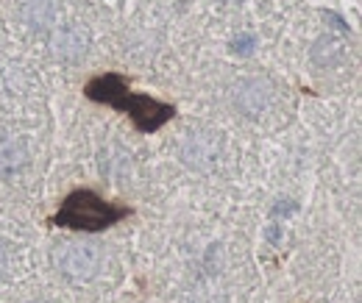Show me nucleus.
<instances>
[{"instance_id":"1a4fd4ad","label":"nucleus","mask_w":362,"mask_h":303,"mask_svg":"<svg viewBox=\"0 0 362 303\" xmlns=\"http://www.w3.org/2000/svg\"><path fill=\"white\" fill-rule=\"evenodd\" d=\"M343 42L340 40H334V37H323V40H317L315 47H313V59H315L317 64H323V67H332V64H337L340 59H343Z\"/></svg>"},{"instance_id":"39448f33","label":"nucleus","mask_w":362,"mask_h":303,"mask_svg":"<svg viewBox=\"0 0 362 303\" xmlns=\"http://www.w3.org/2000/svg\"><path fill=\"white\" fill-rule=\"evenodd\" d=\"M268 97H271V92H268V84H265V81L251 78V81H243V84L237 87V106H240L248 117H259V114L265 112V106H268Z\"/></svg>"},{"instance_id":"f257e3e1","label":"nucleus","mask_w":362,"mask_h":303,"mask_svg":"<svg viewBox=\"0 0 362 303\" xmlns=\"http://www.w3.org/2000/svg\"><path fill=\"white\" fill-rule=\"evenodd\" d=\"M87 97L98 100V103H109L120 112H126L132 117V123L136 126V131L142 133H153L159 131L170 117H173V106L153 100L148 95H134L129 92V84L120 76H98L87 84Z\"/></svg>"},{"instance_id":"7ed1b4c3","label":"nucleus","mask_w":362,"mask_h":303,"mask_svg":"<svg viewBox=\"0 0 362 303\" xmlns=\"http://www.w3.org/2000/svg\"><path fill=\"white\" fill-rule=\"evenodd\" d=\"M100 261H103V254H100V245L95 242H67L56 251L59 273L76 284L95 278L100 270Z\"/></svg>"},{"instance_id":"f8f14e48","label":"nucleus","mask_w":362,"mask_h":303,"mask_svg":"<svg viewBox=\"0 0 362 303\" xmlns=\"http://www.w3.org/2000/svg\"><path fill=\"white\" fill-rule=\"evenodd\" d=\"M228 3H243V0H228Z\"/></svg>"},{"instance_id":"f03ea898","label":"nucleus","mask_w":362,"mask_h":303,"mask_svg":"<svg viewBox=\"0 0 362 303\" xmlns=\"http://www.w3.org/2000/svg\"><path fill=\"white\" fill-rule=\"evenodd\" d=\"M126 215H129V209L103 201L92 189H78L64 198L62 209L53 217V225L73 228V231H103Z\"/></svg>"},{"instance_id":"423d86ee","label":"nucleus","mask_w":362,"mask_h":303,"mask_svg":"<svg viewBox=\"0 0 362 303\" xmlns=\"http://www.w3.org/2000/svg\"><path fill=\"white\" fill-rule=\"evenodd\" d=\"M25 165V148L17 139H0V178L14 175Z\"/></svg>"},{"instance_id":"0eeeda50","label":"nucleus","mask_w":362,"mask_h":303,"mask_svg":"<svg viewBox=\"0 0 362 303\" xmlns=\"http://www.w3.org/2000/svg\"><path fill=\"white\" fill-rule=\"evenodd\" d=\"M23 23L34 31H42L53 23V3L50 0H28L23 6Z\"/></svg>"},{"instance_id":"6e6552de","label":"nucleus","mask_w":362,"mask_h":303,"mask_svg":"<svg viewBox=\"0 0 362 303\" xmlns=\"http://www.w3.org/2000/svg\"><path fill=\"white\" fill-rule=\"evenodd\" d=\"M187 145H189V150L184 156H187L189 165H201V162H212L215 159V139H212V133L209 136H198V133L192 136L189 133Z\"/></svg>"},{"instance_id":"ddd939ff","label":"nucleus","mask_w":362,"mask_h":303,"mask_svg":"<svg viewBox=\"0 0 362 303\" xmlns=\"http://www.w3.org/2000/svg\"><path fill=\"white\" fill-rule=\"evenodd\" d=\"M31 303H45V301H31Z\"/></svg>"},{"instance_id":"9b49d317","label":"nucleus","mask_w":362,"mask_h":303,"mask_svg":"<svg viewBox=\"0 0 362 303\" xmlns=\"http://www.w3.org/2000/svg\"><path fill=\"white\" fill-rule=\"evenodd\" d=\"M3 270H6V248L0 245V275H3Z\"/></svg>"},{"instance_id":"20e7f679","label":"nucleus","mask_w":362,"mask_h":303,"mask_svg":"<svg viewBox=\"0 0 362 303\" xmlns=\"http://www.w3.org/2000/svg\"><path fill=\"white\" fill-rule=\"evenodd\" d=\"M87 44H90V37H87L84 25L70 23V25L59 28V34L53 37V53L64 61H78L87 53Z\"/></svg>"},{"instance_id":"9d476101","label":"nucleus","mask_w":362,"mask_h":303,"mask_svg":"<svg viewBox=\"0 0 362 303\" xmlns=\"http://www.w3.org/2000/svg\"><path fill=\"white\" fill-rule=\"evenodd\" d=\"M254 47H257V37H254V34H240V37L231 42V50H234L237 56H251Z\"/></svg>"}]
</instances>
